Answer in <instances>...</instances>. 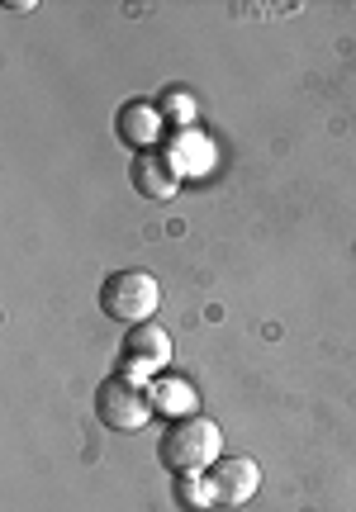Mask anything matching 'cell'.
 <instances>
[{"instance_id": "6da1fadb", "label": "cell", "mask_w": 356, "mask_h": 512, "mask_svg": "<svg viewBox=\"0 0 356 512\" xmlns=\"http://www.w3.org/2000/svg\"><path fill=\"white\" fill-rule=\"evenodd\" d=\"M157 460H162V470L176 479L205 475L214 460H224V432H219V422L200 418V413L176 418L167 432H162V441H157Z\"/></svg>"}, {"instance_id": "7a4b0ae2", "label": "cell", "mask_w": 356, "mask_h": 512, "mask_svg": "<svg viewBox=\"0 0 356 512\" xmlns=\"http://www.w3.org/2000/svg\"><path fill=\"white\" fill-rule=\"evenodd\" d=\"M152 413L157 408H152L148 380H133L129 370H114L110 380H100V389H95V418L110 432H143Z\"/></svg>"}, {"instance_id": "3957f363", "label": "cell", "mask_w": 356, "mask_h": 512, "mask_svg": "<svg viewBox=\"0 0 356 512\" xmlns=\"http://www.w3.org/2000/svg\"><path fill=\"white\" fill-rule=\"evenodd\" d=\"M162 309V285H157V275L148 271H114L105 275V285H100V313L110 318V323H152Z\"/></svg>"}, {"instance_id": "277c9868", "label": "cell", "mask_w": 356, "mask_h": 512, "mask_svg": "<svg viewBox=\"0 0 356 512\" xmlns=\"http://www.w3.org/2000/svg\"><path fill=\"white\" fill-rule=\"evenodd\" d=\"M205 484H209L214 508H243L262 489V465L252 456H224L205 470Z\"/></svg>"}, {"instance_id": "5b68a950", "label": "cell", "mask_w": 356, "mask_h": 512, "mask_svg": "<svg viewBox=\"0 0 356 512\" xmlns=\"http://www.w3.org/2000/svg\"><path fill=\"white\" fill-rule=\"evenodd\" d=\"M119 356H124V370L133 380H157L162 370L171 366V337L162 323H138V328L124 332L119 342Z\"/></svg>"}, {"instance_id": "8992f818", "label": "cell", "mask_w": 356, "mask_h": 512, "mask_svg": "<svg viewBox=\"0 0 356 512\" xmlns=\"http://www.w3.org/2000/svg\"><path fill=\"white\" fill-rule=\"evenodd\" d=\"M114 133L129 147H138V152H162L167 119H162V110L148 105V100H129V105H119V114H114Z\"/></svg>"}, {"instance_id": "52a82bcc", "label": "cell", "mask_w": 356, "mask_h": 512, "mask_svg": "<svg viewBox=\"0 0 356 512\" xmlns=\"http://www.w3.org/2000/svg\"><path fill=\"white\" fill-rule=\"evenodd\" d=\"M129 181L143 200H171V195L181 190V176H176V166L167 162V152H138L129 162Z\"/></svg>"}, {"instance_id": "ba28073f", "label": "cell", "mask_w": 356, "mask_h": 512, "mask_svg": "<svg viewBox=\"0 0 356 512\" xmlns=\"http://www.w3.org/2000/svg\"><path fill=\"white\" fill-rule=\"evenodd\" d=\"M148 394H152V408H162V413H176V418L195 413V394L181 380H148Z\"/></svg>"}, {"instance_id": "9c48e42d", "label": "cell", "mask_w": 356, "mask_h": 512, "mask_svg": "<svg viewBox=\"0 0 356 512\" xmlns=\"http://www.w3.org/2000/svg\"><path fill=\"white\" fill-rule=\"evenodd\" d=\"M157 110H162V119H167V124L176 128V133L195 124V100H190L186 91H171L167 100H157Z\"/></svg>"}, {"instance_id": "30bf717a", "label": "cell", "mask_w": 356, "mask_h": 512, "mask_svg": "<svg viewBox=\"0 0 356 512\" xmlns=\"http://www.w3.org/2000/svg\"><path fill=\"white\" fill-rule=\"evenodd\" d=\"M176 498H181L190 512H209V508H214L205 475H181V479H176Z\"/></svg>"}]
</instances>
